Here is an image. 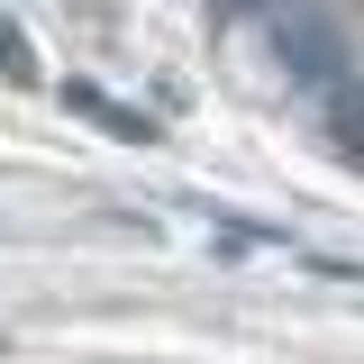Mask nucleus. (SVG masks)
I'll return each mask as SVG.
<instances>
[{"label": "nucleus", "instance_id": "nucleus-2", "mask_svg": "<svg viewBox=\"0 0 364 364\" xmlns=\"http://www.w3.org/2000/svg\"><path fill=\"white\" fill-rule=\"evenodd\" d=\"M64 100H73V109H91V119H100V128H119V136H146V119H128V109H109V100H100V91H64Z\"/></svg>", "mask_w": 364, "mask_h": 364}, {"label": "nucleus", "instance_id": "nucleus-3", "mask_svg": "<svg viewBox=\"0 0 364 364\" xmlns=\"http://www.w3.org/2000/svg\"><path fill=\"white\" fill-rule=\"evenodd\" d=\"M237 9H282V18H291V9H301V0H237Z\"/></svg>", "mask_w": 364, "mask_h": 364}, {"label": "nucleus", "instance_id": "nucleus-1", "mask_svg": "<svg viewBox=\"0 0 364 364\" xmlns=\"http://www.w3.org/2000/svg\"><path fill=\"white\" fill-rule=\"evenodd\" d=\"M282 64H291V82H328V73H337V37H328V28H318V18H301V9H291V18H282Z\"/></svg>", "mask_w": 364, "mask_h": 364}]
</instances>
